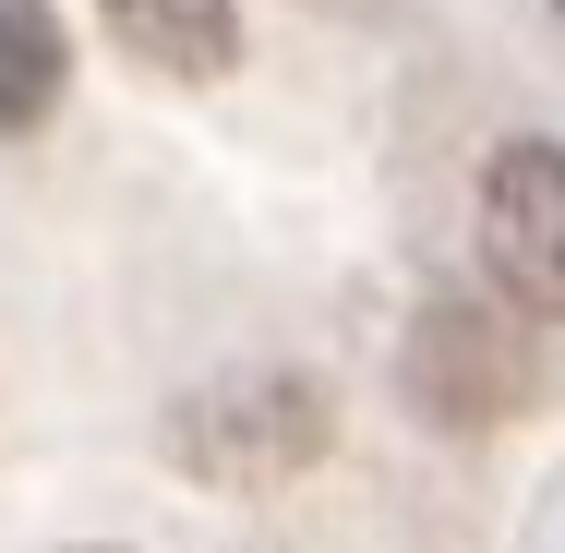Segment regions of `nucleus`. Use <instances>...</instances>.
<instances>
[{
    "label": "nucleus",
    "mask_w": 565,
    "mask_h": 553,
    "mask_svg": "<svg viewBox=\"0 0 565 553\" xmlns=\"http://www.w3.org/2000/svg\"><path fill=\"white\" fill-rule=\"evenodd\" d=\"M85 553H120V542H85Z\"/></svg>",
    "instance_id": "423d86ee"
},
{
    "label": "nucleus",
    "mask_w": 565,
    "mask_h": 553,
    "mask_svg": "<svg viewBox=\"0 0 565 553\" xmlns=\"http://www.w3.org/2000/svg\"><path fill=\"white\" fill-rule=\"evenodd\" d=\"M554 12H565V0H554Z\"/></svg>",
    "instance_id": "0eeeda50"
},
{
    "label": "nucleus",
    "mask_w": 565,
    "mask_h": 553,
    "mask_svg": "<svg viewBox=\"0 0 565 553\" xmlns=\"http://www.w3.org/2000/svg\"><path fill=\"white\" fill-rule=\"evenodd\" d=\"M73 85V36L49 0H0V132H36Z\"/></svg>",
    "instance_id": "39448f33"
},
{
    "label": "nucleus",
    "mask_w": 565,
    "mask_h": 553,
    "mask_svg": "<svg viewBox=\"0 0 565 553\" xmlns=\"http://www.w3.org/2000/svg\"><path fill=\"white\" fill-rule=\"evenodd\" d=\"M97 24L145 73H169V85H217L228 61H241V12L228 0H97Z\"/></svg>",
    "instance_id": "20e7f679"
},
{
    "label": "nucleus",
    "mask_w": 565,
    "mask_h": 553,
    "mask_svg": "<svg viewBox=\"0 0 565 553\" xmlns=\"http://www.w3.org/2000/svg\"><path fill=\"white\" fill-rule=\"evenodd\" d=\"M169 469L181 481H205V493H277V481H301L326 445H338V397L313 385V373H265V361H241V373H205L169 422Z\"/></svg>",
    "instance_id": "f257e3e1"
},
{
    "label": "nucleus",
    "mask_w": 565,
    "mask_h": 553,
    "mask_svg": "<svg viewBox=\"0 0 565 553\" xmlns=\"http://www.w3.org/2000/svg\"><path fill=\"white\" fill-rule=\"evenodd\" d=\"M397 385H409V410H422L434 434H493V422L542 410L530 337H518L505 301H481V289L422 301V326H409V349H397Z\"/></svg>",
    "instance_id": "f03ea898"
},
{
    "label": "nucleus",
    "mask_w": 565,
    "mask_h": 553,
    "mask_svg": "<svg viewBox=\"0 0 565 553\" xmlns=\"http://www.w3.org/2000/svg\"><path fill=\"white\" fill-rule=\"evenodd\" d=\"M481 265H493V289L518 313L565 326V145L554 132L493 145V169H481Z\"/></svg>",
    "instance_id": "7ed1b4c3"
}]
</instances>
